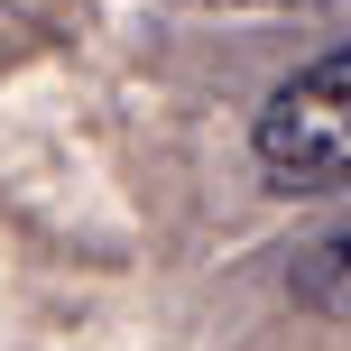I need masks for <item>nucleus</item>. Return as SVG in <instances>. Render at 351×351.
<instances>
[{
    "label": "nucleus",
    "mask_w": 351,
    "mask_h": 351,
    "mask_svg": "<svg viewBox=\"0 0 351 351\" xmlns=\"http://www.w3.org/2000/svg\"><path fill=\"white\" fill-rule=\"evenodd\" d=\"M250 167L268 194H351V47L305 56L250 111Z\"/></svg>",
    "instance_id": "f257e3e1"
},
{
    "label": "nucleus",
    "mask_w": 351,
    "mask_h": 351,
    "mask_svg": "<svg viewBox=\"0 0 351 351\" xmlns=\"http://www.w3.org/2000/svg\"><path fill=\"white\" fill-rule=\"evenodd\" d=\"M296 296L315 305V315H351V213L296 250Z\"/></svg>",
    "instance_id": "f03ea898"
}]
</instances>
